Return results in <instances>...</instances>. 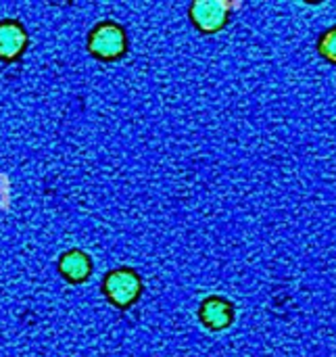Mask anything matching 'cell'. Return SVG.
Masks as SVG:
<instances>
[{
    "label": "cell",
    "mask_w": 336,
    "mask_h": 357,
    "mask_svg": "<svg viewBox=\"0 0 336 357\" xmlns=\"http://www.w3.org/2000/svg\"><path fill=\"white\" fill-rule=\"evenodd\" d=\"M201 318L203 322L213 328V331H222L226 326H230L232 322V310L224 299H209L205 301L203 310H201Z\"/></svg>",
    "instance_id": "cell-4"
},
{
    "label": "cell",
    "mask_w": 336,
    "mask_h": 357,
    "mask_svg": "<svg viewBox=\"0 0 336 357\" xmlns=\"http://www.w3.org/2000/svg\"><path fill=\"white\" fill-rule=\"evenodd\" d=\"M125 48V38L123 31L117 25H100L98 29H94L92 38H90V50L102 59H113L117 54H121Z\"/></svg>",
    "instance_id": "cell-3"
},
{
    "label": "cell",
    "mask_w": 336,
    "mask_h": 357,
    "mask_svg": "<svg viewBox=\"0 0 336 357\" xmlns=\"http://www.w3.org/2000/svg\"><path fill=\"white\" fill-rule=\"evenodd\" d=\"M228 8L230 4L224 0H197L190 15L203 31H217L228 19Z\"/></svg>",
    "instance_id": "cell-1"
},
{
    "label": "cell",
    "mask_w": 336,
    "mask_h": 357,
    "mask_svg": "<svg viewBox=\"0 0 336 357\" xmlns=\"http://www.w3.org/2000/svg\"><path fill=\"white\" fill-rule=\"evenodd\" d=\"M105 289H107V295L117 305H130L138 297L140 280L130 270H117V272L109 274V278L105 282Z\"/></svg>",
    "instance_id": "cell-2"
},
{
    "label": "cell",
    "mask_w": 336,
    "mask_h": 357,
    "mask_svg": "<svg viewBox=\"0 0 336 357\" xmlns=\"http://www.w3.org/2000/svg\"><path fill=\"white\" fill-rule=\"evenodd\" d=\"M25 46V31L17 23H0V56L13 59Z\"/></svg>",
    "instance_id": "cell-5"
},
{
    "label": "cell",
    "mask_w": 336,
    "mask_h": 357,
    "mask_svg": "<svg viewBox=\"0 0 336 357\" xmlns=\"http://www.w3.org/2000/svg\"><path fill=\"white\" fill-rule=\"evenodd\" d=\"M61 272L71 280H84L90 272V261L84 253L73 251L61 259Z\"/></svg>",
    "instance_id": "cell-6"
},
{
    "label": "cell",
    "mask_w": 336,
    "mask_h": 357,
    "mask_svg": "<svg viewBox=\"0 0 336 357\" xmlns=\"http://www.w3.org/2000/svg\"><path fill=\"white\" fill-rule=\"evenodd\" d=\"M320 52H322L326 59H330V61H335L336 63V27L335 29H330V31H326L324 38L320 40Z\"/></svg>",
    "instance_id": "cell-7"
}]
</instances>
